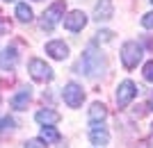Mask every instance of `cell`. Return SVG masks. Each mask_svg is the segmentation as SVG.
<instances>
[{"label": "cell", "instance_id": "cell-6", "mask_svg": "<svg viewBox=\"0 0 153 148\" xmlns=\"http://www.w3.org/2000/svg\"><path fill=\"white\" fill-rule=\"evenodd\" d=\"M137 96V87H135V82H130V80H123L121 84H119V89H117V105L119 107H126L133 98Z\"/></svg>", "mask_w": 153, "mask_h": 148}, {"label": "cell", "instance_id": "cell-12", "mask_svg": "<svg viewBox=\"0 0 153 148\" xmlns=\"http://www.w3.org/2000/svg\"><path fill=\"white\" fill-rule=\"evenodd\" d=\"M30 100H32V89H30V87H23L16 96H12L9 105H12V110H25Z\"/></svg>", "mask_w": 153, "mask_h": 148}, {"label": "cell", "instance_id": "cell-4", "mask_svg": "<svg viewBox=\"0 0 153 148\" xmlns=\"http://www.w3.org/2000/svg\"><path fill=\"white\" fill-rule=\"evenodd\" d=\"M27 71H30L32 80H37V82H51L53 80V68L46 64L44 59H30V64H27Z\"/></svg>", "mask_w": 153, "mask_h": 148}, {"label": "cell", "instance_id": "cell-21", "mask_svg": "<svg viewBox=\"0 0 153 148\" xmlns=\"http://www.w3.org/2000/svg\"><path fill=\"white\" fill-rule=\"evenodd\" d=\"M25 148H46V144L41 139H30V141H25Z\"/></svg>", "mask_w": 153, "mask_h": 148}, {"label": "cell", "instance_id": "cell-1", "mask_svg": "<svg viewBox=\"0 0 153 148\" xmlns=\"http://www.w3.org/2000/svg\"><path fill=\"white\" fill-rule=\"evenodd\" d=\"M82 71L89 77H96V75H103V73H105V57L96 50L94 46H89V48L82 52Z\"/></svg>", "mask_w": 153, "mask_h": 148}, {"label": "cell", "instance_id": "cell-27", "mask_svg": "<svg viewBox=\"0 0 153 148\" xmlns=\"http://www.w3.org/2000/svg\"><path fill=\"white\" fill-rule=\"evenodd\" d=\"M151 2H153V0H151Z\"/></svg>", "mask_w": 153, "mask_h": 148}, {"label": "cell", "instance_id": "cell-16", "mask_svg": "<svg viewBox=\"0 0 153 148\" xmlns=\"http://www.w3.org/2000/svg\"><path fill=\"white\" fill-rule=\"evenodd\" d=\"M16 16H19L21 23H30L32 21V9L25 5V2H21V5H16Z\"/></svg>", "mask_w": 153, "mask_h": 148}, {"label": "cell", "instance_id": "cell-17", "mask_svg": "<svg viewBox=\"0 0 153 148\" xmlns=\"http://www.w3.org/2000/svg\"><path fill=\"white\" fill-rule=\"evenodd\" d=\"M16 123H14V119H9V116H5V119H0V132H7V130H12Z\"/></svg>", "mask_w": 153, "mask_h": 148}, {"label": "cell", "instance_id": "cell-10", "mask_svg": "<svg viewBox=\"0 0 153 148\" xmlns=\"http://www.w3.org/2000/svg\"><path fill=\"white\" fill-rule=\"evenodd\" d=\"M16 62H19V55H16V48H14V46L0 50V68H2V71H12L14 66H16Z\"/></svg>", "mask_w": 153, "mask_h": 148}, {"label": "cell", "instance_id": "cell-26", "mask_svg": "<svg viewBox=\"0 0 153 148\" xmlns=\"http://www.w3.org/2000/svg\"><path fill=\"white\" fill-rule=\"evenodd\" d=\"M151 130H153V125H151Z\"/></svg>", "mask_w": 153, "mask_h": 148}, {"label": "cell", "instance_id": "cell-7", "mask_svg": "<svg viewBox=\"0 0 153 148\" xmlns=\"http://www.w3.org/2000/svg\"><path fill=\"white\" fill-rule=\"evenodd\" d=\"M85 25H87V16H85V12H80V9L69 12L66 18H64V27H66L69 32H80Z\"/></svg>", "mask_w": 153, "mask_h": 148}, {"label": "cell", "instance_id": "cell-13", "mask_svg": "<svg viewBox=\"0 0 153 148\" xmlns=\"http://www.w3.org/2000/svg\"><path fill=\"white\" fill-rule=\"evenodd\" d=\"M34 119H37V123H41V125H53V123L59 121V114L53 110H39L37 114H34Z\"/></svg>", "mask_w": 153, "mask_h": 148}, {"label": "cell", "instance_id": "cell-5", "mask_svg": "<svg viewBox=\"0 0 153 148\" xmlns=\"http://www.w3.org/2000/svg\"><path fill=\"white\" fill-rule=\"evenodd\" d=\"M62 98H64V103L69 105L71 110H76V107H80V105H82V100H85V91H82V87H80V84L69 82V84L62 89Z\"/></svg>", "mask_w": 153, "mask_h": 148}, {"label": "cell", "instance_id": "cell-25", "mask_svg": "<svg viewBox=\"0 0 153 148\" xmlns=\"http://www.w3.org/2000/svg\"><path fill=\"white\" fill-rule=\"evenodd\" d=\"M5 2H14V0H5Z\"/></svg>", "mask_w": 153, "mask_h": 148}, {"label": "cell", "instance_id": "cell-23", "mask_svg": "<svg viewBox=\"0 0 153 148\" xmlns=\"http://www.w3.org/2000/svg\"><path fill=\"white\" fill-rule=\"evenodd\" d=\"M146 46H149V48H153V39H146Z\"/></svg>", "mask_w": 153, "mask_h": 148}, {"label": "cell", "instance_id": "cell-3", "mask_svg": "<svg viewBox=\"0 0 153 148\" xmlns=\"http://www.w3.org/2000/svg\"><path fill=\"white\" fill-rule=\"evenodd\" d=\"M142 55H144V50L137 41H126L121 46V62L126 68H135L142 62Z\"/></svg>", "mask_w": 153, "mask_h": 148}, {"label": "cell", "instance_id": "cell-22", "mask_svg": "<svg viewBox=\"0 0 153 148\" xmlns=\"http://www.w3.org/2000/svg\"><path fill=\"white\" fill-rule=\"evenodd\" d=\"M9 30H12V23H9V21H2V18H0V34H7Z\"/></svg>", "mask_w": 153, "mask_h": 148}, {"label": "cell", "instance_id": "cell-14", "mask_svg": "<svg viewBox=\"0 0 153 148\" xmlns=\"http://www.w3.org/2000/svg\"><path fill=\"white\" fill-rule=\"evenodd\" d=\"M39 139L44 144H55V141H59L62 139V135H59L55 128H51V125H44L41 128V132H39Z\"/></svg>", "mask_w": 153, "mask_h": 148}, {"label": "cell", "instance_id": "cell-9", "mask_svg": "<svg viewBox=\"0 0 153 148\" xmlns=\"http://www.w3.org/2000/svg\"><path fill=\"white\" fill-rule=\"evenodd\" d=\"M112 14H114V5H112V0H98L94 7V18L101 23V21H110L112 18Z\"/></svg>", "mask_w": 153, "mask_h": 148}, {"label": "cell", "instance_id": "cell-2", "mask_svg": "<svg viewBox=\"0 0 153 148\" xmlns=\"http://www.w3.org/2000/svg\"><path fill=\"white\" fill-rule=\"evenodd\" d=\"M62 18H64V0H57V2H53V5L44 12V16H41V23H39V25H41V30L51 32V30L57 25Z\"/></svg>", "mask_w": 153, "mask_h": 148}, {"label": "cell", "instance_id": "cell-20", "mask_svg": "<svg viewBox=\"0 0 153 148\" xmlns=\"http://www.w3.org/2000/svg\"><path fill=\"white\" fill-rule=\"evenodd\" d=\"M144 80H146V82H153V62H149V64L144 66Z\"/></svg>", "mask_w": 153, "mask_h": 148}, {"label": "cell", "instance_id": "cell-15", "mask_svg": "<svg viewBox=\"0 0 153 148\" xmlns=\"http://www.w3.org/2000/svg\"><path fill=\"white\" fill-rule=\"evenodd\" d=\"M105 116H108V110H105V105H103V103H94L89 107V121L91 123H101Z\"/></svg>", "mask_w": 153, "mask_h": 148}, {"label": "cell", "instance_id": "cell-18", "mask_svg": "<svg viewBox=\"0 0 153 148\" xmlns=\"http://www.w3.org/2000/svg\"><path fill=\"white\" fill-rule=\"evenodd\" d=\"M112 37H114V34L110 32V30H101V32L96 34V41H101V43H108V41H112Z\"/></svg>", "mask_w": 153, "mask_h": 148}, {"label": "cell", "instance_id": "cell-8", "mask_svg": "<svg viewBox=\"0 0 153 148\" xmlns=\"http://www.w3.org/2000/svg\"><path fill=\"white\" fill-rule=\"evenodd\" d=\"M89 139H91V144H94L96 148H103V146H108V141H110V132L103 128V125H98V123H91Z\"/></svg>", "mask_w": 153, "mask_h": 148}, {"label": "cell", "instance_id": "cell-24", "mask_svg": "<svg viewBox=\"0 0 153 148\" xmlns=\"http://www.w3.org/2000/svg\"><path fill=\"white\" fill-rule=\"evenodd\" d=\"M151 107H153V94H151Z\"/></svg>", "mask_w": 153, "mask_h": 148}, {"label": "cell", "instance_id": "cell-19", "mask_svg": "<svg viewBox=\"0 0 153 148\" xmlns=\"http://www.w3.org/2000/svg\"><path fill=\"white\" fill-rule=\"evenodd\" d=\"M142 27H146V30H153V12H149L144 18H142Z\"/></svg>", "mask_w": 153, "mask_h": 148}, {"label": "cell", "instance_id": "cell-11", "mask_svg": "<svg viewBox=\"0 0 153 148\" xmlns=\"http://www.w3.org/2000/svg\"><path fill=\"white\" fill-rule=\"evenodd\" d=\"M46 52L53 59H66L69 57V46L64 43V41H48L46 43Z\"/></svg>", "mask_w": 153, "mask_h": 148}]
</instances>
